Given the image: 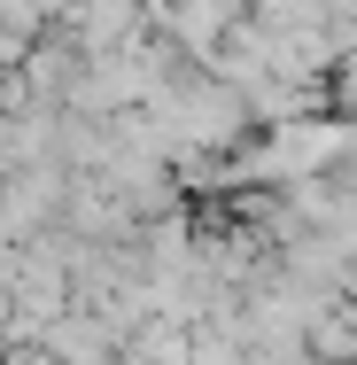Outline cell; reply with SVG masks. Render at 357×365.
<instances>
[{
    "mask_svg": "<svg viewBox=\"0 0 357 365\" xmlns=\"http://www.w3.org/2000/svg\"><path fill=\"white\" fill-rule=\"evenodd\" d=\"M78 31H86V47L125 39L133 31V0H78Z\"/></svg>",
    "mask_w": 357,
    "mask_h": 365,
    "instance_id": "obj_1",
    "label": "cell"
}]
</instances>
